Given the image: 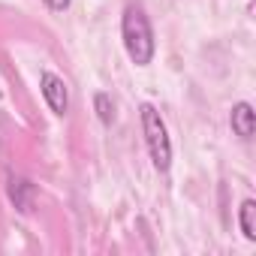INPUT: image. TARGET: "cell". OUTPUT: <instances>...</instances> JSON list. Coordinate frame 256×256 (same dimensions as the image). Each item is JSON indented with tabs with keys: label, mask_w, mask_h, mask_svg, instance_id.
Masks as SVG:
<instances>
[{
	"label": "cell",
	"mask_w": 256,
	"mask_h": 256,
	"mask_svg": "<svg viewBox=\"0 0 256 256\" xmlns=\"http://www.w3.org/2000/svg\"><path fill=\"white\" fill-rule=\"evenodd\" d=\"M120 40H124V48H126V54H130V60L136 66H148L154 60L157 42H154V30H151V22H148L142 6H126L124 10Z\"/></svg>",
	"instance_id": "1"
},
{
	"label": "cell",
	"mask_w": 256,
	"mask_h": 256,
	"mask_svg": "<svg viewBox=\"0 0 256 256\" xmlns=\"http://www.w3.org/2000/svg\"><path fill=\"white\" fill-rule=\"evenodd\" d=\"M139 112H142V133H145V145L151 151V160H154V166L160 172H169V166H172V142H169L166 120L151 102H142Z\"/></svg>",
	"instance_id": "2"
},
{
	"label": "cell",
	"mask_w": 256,
	"mask_h": 256,
	"mask_svg": "<svg viewBox=\"0 0 256 256\" xmlns=\"http://www.w3.org/2000/svg\"><path fill=\"white\" fill-rule=\"evenodd\" d=\"M40 90H42V96H46V102H48V108H52L54 114H66V112H70V90H66V82H64L60 76L42 70V76H40Z\"/></svg>",
	"instance_id": "3"
},
{
	"label": "cell",
	"mask_w": 256,
	"mask_h": 256,
	"mask_svg": "<svg viewBox=\"0 0 256 256\" xmlns=\"http://www.w3.org/2000/svg\"><path fill=\"white\" fill-rule=\"evenodd\" d=\"M229 124H232V133L238 136V139H253V133H256V112H253V106L250 102H235L232 106V114H229Z\"/></svg>",
	"instance_id": "4"
},
{
	"label": "cell",
	"mask_w": 256,
	"mask_h": 256,
	"mask_svg": "<svg viewBox=\"0 0 256 256\" xmlns=\"http://www.w3.org/2000/svg\"><path fill=\"white\" fill-rule=\"evenodd\" d=\"M34 193H36V187H34L28 178L10 175V202H12L22 214H28V211L34 208Z\"/></svg>",
	"instance_id": "5"
},
{
	"label": "cell",
	"mask_w": 256,
	"mask_h": 256,
	"mask_svg": "<svg viewBox=\"0 0 256 256\" xmlns=\"http://www.w3.org/2000/svg\"><path fill=\"white\" fill-rule=\"evenodd\" d=\"M238 223H241V232L247 241H256V202L253 199H244L241 208H238Z\"/></svg>",
	"instance_id": "6"
},
{
	"label": "cell",
	"mask_w": 256,
	"mask_h": 256,
	"mask_svg": "<svg viewBox=\"0 0 256 256\" xmlns=\"http://www.w3.org/2000/svg\"><path fill=\"white\" fill-rule=\"evenodd\" d=\"M94 106H96V118H100L102 124H112V120H114V102H112L108 94L100 90V94L94 96Z\"/></svg>",
	"instance_id": "7"
},
{
	"label": "cell",
	"mask_w": 256,
	"mask_h": 256,
	"mask_svg": "<svg viewBox=\"0 0 256 256\" xmlns=\"http://www.w3.org/2000/svg\"><path fill=\"white\" fill-rule=\"evenodd\" d=\"M42 4H46L48 10H54V12H64V10H70V0H42Z\"/></svg>",
	"instance_id": "8"
}]
</instances>
